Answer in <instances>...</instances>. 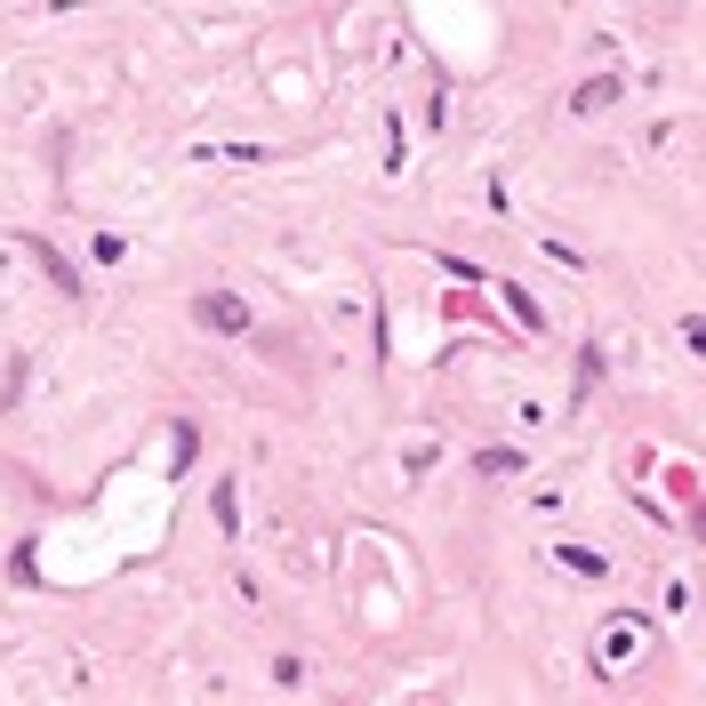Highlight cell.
<instances>
[{
	"mask_svg": "<svg viewBox=\"0 0 706 706\" xmlns=\"http://www.w3.org/2000/svg\"><path fill=\"white\" fill-rule=\"evenodd\" d=\"M193 322H210V329H225V338H234V329H249V305L225 298V289H210V298H193Z\"/></svg>",
	"mask_w": 706,
	"mask_h": 706,
	"instance_id": "cell-1",
	"label": "cell"
},
{
	"mask_svg": "<svg viewBox=\"0 0 706 706\" xmlns=\"http://www.w3.org/2000/svg\"><path fill=\"white\" fill-rule=\"evenodd\" d=\"M578 113H602V105H618V80L602 73V80H578V97H570Z\"/></svg>",
	"mask_w": 706,
	"mask_h": 706,
	"instance_id": "cell-2",
	"label": "cell"
},
{
	"mask_svg": "<svg viewBox=\"0 0 706 706\" xmlns=\"http://www.w3.org/2000/svg\"><path fill=\"white\" fill-rule=\"evenodd\" d=\"M33 257H40V265H49V274H56V289H73V265H65V257H56V249H49V241H33Z\"/></svg>",
	"mask_w": 706,
	"mask_h": 706,
	"instance_id": "cell-3",
	"label": "cell"
}]
</instances>
